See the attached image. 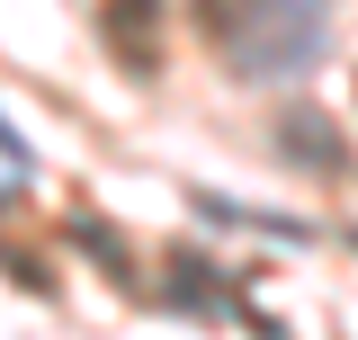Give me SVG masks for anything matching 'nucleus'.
<instances>
[{"instance_id":"nucleus-1","label":"nucleus","mask_w":358,"mask_h":340,"mask_svg":"<svg viewBox=\"0 0 358 340\" xmlns=\"http://www.w3.org/2000/svg\"><path fill=\"white\" fill-rule=\"evenodd\" d=\"M197 27L224 45V63L242 81H296L322 63V0H197Z\"/></svg>"},{"instance_id":"nucleus-2","label":"nucleus","mask_w":358,"mask_h":340,"mask_svg":"<svg viewBox=\"0 0 358 340\" xmlns=\"http://www.w3.org/2000/svg\"><path fill=\"white\" fill-rule=\"evenodd\" d=\"M162 18H171L162 0H108V9H99V36L117 45L126 72H152V63H162Z\"/></svg>"},{"instance_id":"nucleus-3","label":"nucleus","mask_w":358,"mask_h":340,"mask_svg":"<svg viewBox=\"0 0 358 340\" xmlns=\"http://www.w3.org/2000/svg\"><path fill=\"white\" fill-rule=\"evenodd\" d=\"M278 153H287V162H305V170H341V162H350L341 126H322L313 108H287V117H278Z\"/></svg>"}]
</instances>
